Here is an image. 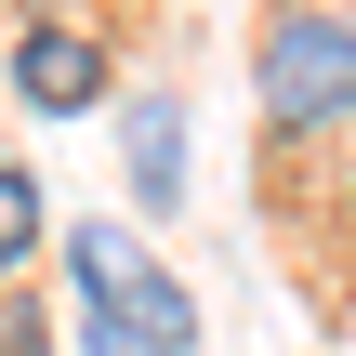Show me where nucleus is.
Listing matches in <instances>:
<instances>
[{
  "instance_id": "obj_4",
  "label": "nucleus",
  "mask_w": 356,
  "mask_h": 356,
  "mask_svg": "<svg viewBox=\"0 0 356 356\" xmlns=\"http://www.w3.org/2000/svg\"><path fill=\"white\" fill-rule=\"evenodd\" d=\"M132 198H145V211H172V198H185V119H172V92H145V106H132Z\"/></svg>"
},
{
  "instance_id": "obj_5",
  "label": "nucleus",
  "mask_w": 356,
  "mask_h": 356,
  "mask_svg": "<svg viewBox=\"0 0 356 356\" xmlns=\"http://www.w3.org/2000/svg\"><path fill=\"white\" fill-rule=\"evenodd\" d=\"M53 238V198H40V172L26 159H0V277H26V251Z\"/></svg>"
},
{
  "instance_id": "obj_3",
  "label": "nucleus",
  "mask_w": 356,
  "mask_h": 356,
  "mask_svg": "<svg viewBox=\"0 0 356 356\" xmlns=\"http://www.w3.org/2000/svg\"><path fill=\"white\" fill-rule=\"evenodd\" d=\"M106 40L92 26H66V13H26V40H13V92L40 106V119H79V106H106Z\"/></svg>"
},
{
  "instance_id": "obj_1",
  "label": "nucleus",
  "mask_w": 356,
  "mask_h": 356,
  "mask_svg": "<svg viewBox=\"0 0 356 356\" xmlns=\"http://www.w3.org/2000/svg\"><path fill=\"white\" fill-rule=\"evenodd\" d=\"M251 92L277 119V145H317L356 119V0H291L251 53Z\"/></svg>"
},
{
  "instance_id": "obj_2",
  "label": "nucleus",
  "mask_w": 356,
  "mask_h": 356,
  "mask_svg": "<svg viewBox=\"0 0 356 356\" xmlns=\"http://www.w3.org/2000/svg\"><path fill=\"white\" fill-rule=\"evenodd\" d=\"M79 291H92V317H106L132 356H198V304H185V277H172V264H145L119 225H92V238H79Z\"/></svg>"
}]
</instances>
